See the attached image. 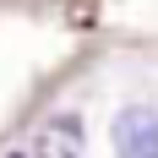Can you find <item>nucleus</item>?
Wrapping results in <instances>:
<instances>
[{
  "label": "nucleus",
  "instance_id": "nucleus-1",
  "mask_svg": "<svg viewBox=\"0 0 158 158\" xmlns=\"http://www.w3.org/2000/svg\"><path fill=\"white\" fill-rule=\"evenodd\" d=\"M114 158H158V109L131 104L114 114Z\"/></svg>",
  "mask_w": 158,
  "mask_h": 158
},
{
  "label": "nucleus",
  "instance_id": "nucleus-2",
  "mask_svg": "<svg viewBox=\"0 0 158 158\" xmlns=\"http://www.w3.org/2000/svg\"><path fill=\"white\" fill-rule=\"evenodd\" d=\"M38 158H82V120L71 109L38 126Z\"/></svg>",
  "mask_w": 158,
  "mask_h": 158
},
{
  "label": "nucleus",
  "instance_id": "nucleus-3",
  "mask_svg": "<svg viewBox=\"0 0 158 158\" xmlns=\"http://www.w3.org/2000/svg\"><path fill=\"white\" fill-rule=\"evenodd\" d=\"M11 158H22V153H11Z\"/></svg>",
  "mask_w": 158,
  "mask_h": 158
}]
</instances>
